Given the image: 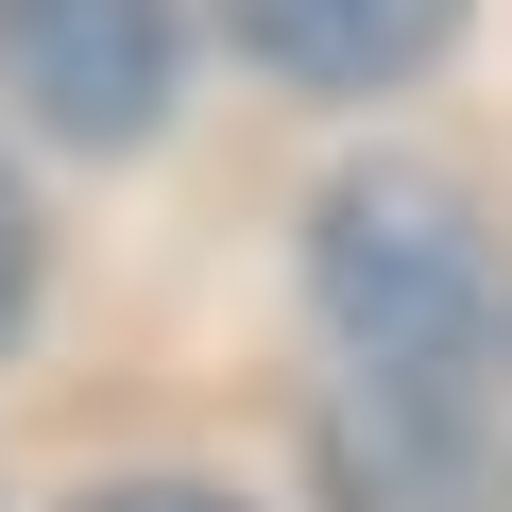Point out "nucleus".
<instances>
[{
    "instance_id": "20e7f679",
    "label": "nucleus",
    "mask_w": 512,
    "mask_h": 512,
    "mask_svg": "<svg viewBox=\"0 0 512 512\" xmlns=\"http://www.w3.org/2000/svg\"><path fill=\"white\" fill-rule=\"evenodd\" d=\"M18 308H35V205H18V171H0V342H18Z\"/></svg>"
},
{
    "instance_id": "f257e3e1",
    "label": "nucleus",
    "mask_w": 512,
    "mask_h": 512,
    "mask_svg": "<svg viewBox=\"0 0 512 512\" xmlns=\"http://www.w3.org/2000/svg\"><path fill=\"white\" fill-rule=\"evenodd\" d=\"M308 308H325V461L359 512H495L512 444V274L461 171H342L308 205Z\"/></svg>"
},
{
    "instance_id": "f03ea898",
    "label": "nucleus",
    "mask_w": 512,
    "mask_h": 512,
    "mask_svg": "<svg viewBox=\"0 0 512 512\" xmlns=\"http://www.w3.org/2000/svg\"><path fill=\"white\" fill-rule=\"evenodd\" d=\"M171 69H188L171 0H0V103L52 120L69 154H137L171 120Z\"/></svg>"
},
{
    "instance_id": "39448f33",
    "label": "nucleus",
    "mask_w": 512,
    "mask_h": 512,
    "mask_svg": "<svg viewBox=\"0 0 512 512\" xmlns=\"http://www.w3.org/2000/svg\"><path fill=\"white\" fill-rule=\"evenodd\" d=\"M86 512H239V495H205V478H120V495H86Z\"/></svg>"
},
{
    "instance_id": "7ed1b4c3",
    "label": "nucleus",
    "mask_w": 512,
    "mask_h": 512,
    "mask_svg": "<svg viewBox=\"0 0 512 512\" xmlns=\"http://www.w3.org/2000/svg\"><path fill=\"white\" fill-rule=\"evenodd\" d=\"M222 35H239V69H274L308 103H376L461 35V0H222Z\"/></svg>"
}]
</instances>
